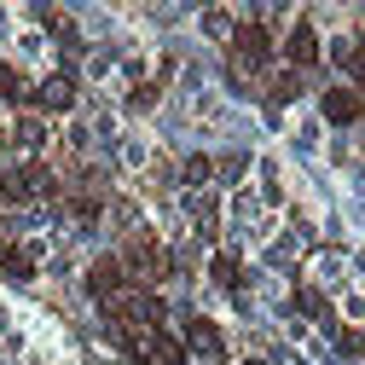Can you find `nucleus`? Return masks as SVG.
<instances>
[{"label": "nucleus", "mask_w": 365, "mask_h": 365, "mask_svg": "<svg viewBox=\"0 0 365 365\" xmlns=\"http://www.w3.org/2000/svg\"><path fill=\"white\" fill-rule=\"evenodd\" d=\"M284 53H290V58H296V64H313V58H319V35H313V29H307V24H302V29H296V35H290V47H284Z\"/></svg>", "instance_id": "f257e3e1"}, {"label": "nucleus", "mask_w": 365, "mask_h": 365, "mask_svg": "<svg viewBox=\"0 0 365 365\" xmlns=\"http://www.w3.org/2000/svg\"><path fill=\"white\" fill-rule=\"evenodd\" d=\"M331 116H359V93H331Z\"/></svg>", "instance_id": "f03ea898"}, {"label": "nucleus", "mask_w": 365, "mask_h": 365, "mask_svg": "<svg viewBox=\"0 0 365 365\" xmlns=\"http://www.w3.org/2000/svg\"><path fill=\"white\" fill-rule=\"evenodd\" d=\"M47 105H70V81H47V93H41Z\"/></svg>", "instance_id": "7ed1b4c3"}]
</instances>
